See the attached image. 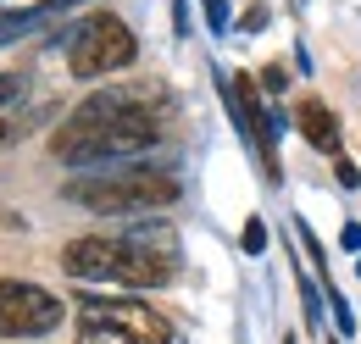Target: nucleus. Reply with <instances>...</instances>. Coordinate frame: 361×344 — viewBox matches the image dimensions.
<instances>
[{
  "mask_svg": "<svg viewBox=\"0 0 361 344\" xmlns=\"http://www.w3.org/2000/svg\"><path fill=\"white\" fill-rule=\"evenodd\" d=\"M161 139L156 106L134 89H94L90 100H78L61 128L50 133V156L67 167H106V161H128L145 156Z\"/></svg>",
  "mask_w": 361,
  "mask_h": 344,
  "instance_id": "obj_1",
  "label": "nucleus"
},
{
  "mask_svg": "<svg viewBox=\"0 0 361 344\" xmlns=\"http://www.w3.org/2000/svg\"><path fill=\"white\" fill-rule=\"evenodd\" d=\"M56 261H61V272L78 278V283H117V289H161V283H173V272H178V256L139 250L134 239H123V233L67 239Z\"/></svg>",
  "mask_w": 361,
  "mask_h": 344,
  "instance_id": "obj_2",
  "label": "nucleus"
},
{
  "mask_svg": "<svg viewBox=\"0 0 361 344\" xmlns=\"http://www.w3.org/2000/svg\"><path fill=\"white\" fill-rule=\"evenodd\" d=\"M67 200L94 216H128V211H161L178 200V178L161 167H111L94 178H73Z\"/></svg>",
  "mask_w": 361,
  "mask_h": 344,
  "instance_id": "obj_3",
  "label": "nucleus"
},
{
  "mask_svg": "<svg viewBox=\"0 0 361 344\" xmlns=\"http://www.w3.org/2000/svg\"><path fill=\"white\" fill-rule=\"evenodd\" d=\"M134 56H139L134 28H128L123 17H111V11L84 17V23L73 28V44H67V67H73V78H84V84H100V78L134 67Z\"/></svg>",
  "mask_w": 361,
  "mask_h": 344,
  "instance_id": "obj_4",
  "label": "nucleus"
},
{
  "mask_svg": "<svg viewBox=\"0 0 361 344\" xmlns=\"http://www.w3.org/2000/svg\"><path fill=\"white\" fill-rule=\"evenodd\" d=\"M67 317L61 295H50L34 278H0V339H39L56 333Z\"/></svg>",
  "mask_w": 361,
  "mask_h": 344,
  "instance_id": "obj_5",
  "label": "nucleus"
},
{
  "mask_svg": "<svg viewBox=\"0 0 361 344\" xmlns=\"http://www.w3.org/2000/svg\"><path fill=\"white\" fill-rule=\"evenodd\" d=\"M78 317L111 322V328H123V333H134V339H145V344H173V322L150 300H128V295L100 300V295H84V300H78Z\"/></svg>",
  "mask_w": 361,
  "mask_h": 344,
  "instance_id": "obj_6",
  "label": "nucleus"
},
{
  "mask_svg": "<svg viewBox=\"0 0 361 344\" xmlns=\"http://www.w3.org/2000/svg\"><path fill=\"white\" fill-rule=\"evenodd\" d=\"M295 128L306 133L312 150H328V156L339 150V117H334L322 100H300V106H295Z\"/></svg>",
  "mask_w": 361,
  "mask_h": 344,
  "instance_id": "obj_7",
  "label": "nucleus"
},
{
  "mask_svg": "<svg viewBox=\"0 0 361 344\" xmlns=\"http://www.w3.org/2000/svg\"><path fill=\"white\" fill-rule=\"evenodd\" d=\"M61 6L56 0H45V6H23V11H0V44H11V39H23V34H34L39 23H50Z\"/></svg>",
  "mask_w": 361,
  "mask_h": 344,
  "instance_id": "obj_8",
  "label": "nucleus"
},
{
  "mask_svg": "<svg viewBox=\"0 0 361 344\" xmlns=\"http://www.w3.org/2000/svg\"><path fill=\"white\" fill-rule=\"evenodd\" d=\"M78 344H145V339L123 333V328H111V322H94V317H78Z\"/></svg>",
  "mask_w": 361,
  "mask_h": 344,
  "instance_id": "obj_9",
  "label": "nucleus"
},
{
  "mask_svg": "<svg viewBox=\"0 0 361 344\" xmlns=\"http://www.w3.org/2000/svg\"><path fill=\"white\" fill-rule=\"evenodd\" d=\"M262 250H267V222L250 216V222H245V256H262Z\"/></svg>",
  "mask_w": 361,
  "mask_h": 344,
  "instance_id": "obj_10",
  "label": "nucleus"
},
{
  "mask_svg": "<svg viewBox=\"0 0 361 344\" xmlns=\"http://www.w3.org/2000/svg\"><path fill=\"white\" fill-rule=\"evenodd\" d=\"M50 117V111H34V117H17V123H0V145H11V139H23V133H34V123Z\"/></svg>",
  "mask_w": 361,
  "mask_h": 344,
  "instance_id": "obj_11",
  "label": "nucleus"
},
{
  "mask_svg": "<svg viewBox=\"0 0 361 344\" xmlns=\"http://www.w3.org/2000/svg\"><path fill=\"white\" fill-rule=\"evenodd\" d=\"M283 84H289V73H283V61H267V67H262V89H272V94H283Z\"/></svg>",
  "mask_w": 361,
  "mask_h": 344,
  "instance_id": "obj_12",
  "label": "nucleus"
},
{
  "mask_svg": "<svg viewBox=\"0 0 361 344\" xmlns=\"http://www.w3.org/2000/svg\"><path fill=\"white\" fill-rule=\"evenodd\" d=\"M17 94H23V78L17 73H0V106H11Z\"/></svg>",
  "mask_w": 361,
  "mask_h": 344,
  "instance_id": "obj_13",
  "label": "nucleus"
},
{
  "mask_svg": "<svg viewBox=\"0 0 361 344\" xmlns=\"http://www.w3.org/2000/svg\"><path fill=\"white\" fill-rule=\"evenodd\" d=\"M206 23L223 34V28H228V0H206Z\"/></svg>",
  "mask_w": 361,
  "mask_h": 344,
  "instance_id": "obj_14",
  "label": "nucleus"
},
{
  "mask_svg": "<svg viewBox=\"0 0 361 344\" xmlns=\"http://www.w3.org/2000/svg\"><path fill=\"white\" fill-rule=\"evenodd\" d=\"M262 23H267V6H250V11L239 17V28H245V34H262Z\"/></svg>",
  "mask_w": 361,
  "mask_h": 344,
  "instance_id": "obj_15",
  "label": "nucleus"
},
{
  "mask_svg": "<svg viewBox=\"0 0 361 344\" xmlns=\"http://www.w3.org/2000/svg\"><path fill=\"white\" fill-rule=\"evenodd\" d=\"M300 300H306V317H322V305H317V289H312V278H300Z\"/></svg>",
  "mask_w": 361,
  "mask_h": 344,
  "instance_id": "obj_16",
  "label": "nucleus"
},
{
  "mask_svg": "<svg viewBox=\"0 0 361 344\" xmlns=\"http://www.w3.org/2000/svg\"><path fill=\"white\" fill-rule=\"evenodd\" d=\"M334 172H339V183H345V189H356V183H361V172L350 167V161H334Z\"/></svg>",
  "mask_w": 361,
  "mask_h": 344,
  "instance_id": "obj_17",
  "label": "nucleus"
},
{
  "mask_svg": "<svg viewBox=\"0 0 361 344\" xmlns=\"http://www.w3.org/2000/svg\"><path fill=\"white\" fill-rule=\"evenodd\" d=\"M345 250H361V228H356V222L345 228Z\"/></svg>",
  "mask_w": 361,
  "mask_h": 344,
  "instance_id": "obj_18",
  "label": "nucleus"
},
{
  "mask_svg": "<svg viewBox=\"0 0 361 344\" xmlns=\"http://www.w3.org/2000/svg\"><path fill=\"white\" fill-rule=\"evenodd\" d=\"M56 6H61V11H67V6H73V0H56Z\"/></svg>",
  "mask_w": 361,
  "mask_h": 344,
  "instance_id": "obj_19",
  "label": "nucleus"
}]
</instances>
